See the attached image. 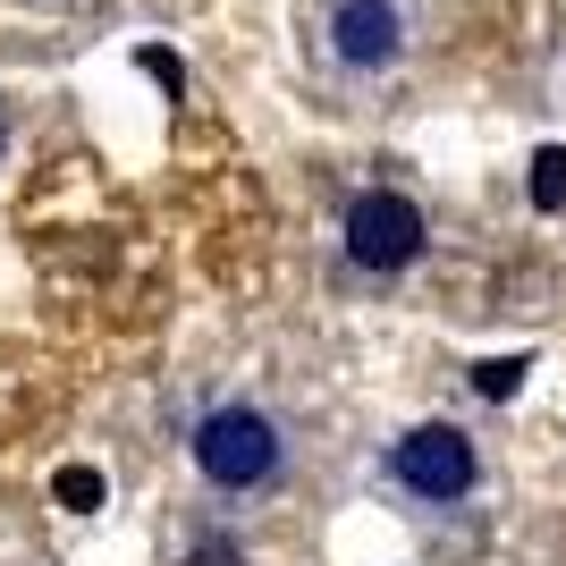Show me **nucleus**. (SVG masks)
Instances as JSON below:
<instances>
[{"mask_svg":"<svg viewBox=\"0 0 566 566\" xmlns=\"http://www.w3.org/2000/svg\"><path fill=\"white\" fill-rule=\"evenodd\" d=\"M187 457L220 499H254L287 473V423L254 398H229V406H212V415H195Z\"/></svg>","mask_w":566,"mask_h":566,"instance_id":"1","label":"nucleus"},{"mask_svg":"<svg viewBox=\"0 0 566 566\" xmlns=\"http://www.w3.org/2000/svg\"><path fill=\"white\" fill-rule=\"evenodd\" d=\"M389 473H398V491L449 507V499H465L473 482H482V457H473V440L457 423H415L398 449H389Z\"/></svg>","mask_w":566,"mask_h":566,"instance_id":"2","label":"nucleus"},{"mask_svg":"<svg viewBox=\"0 0 566 566\" xmlns=\"http://www.w3.org/2000/svg\"><path fill=\"white\" fill-rule=\"evenodd\" d=\"M322 51H331V69H347V76L398 69V60H406V9H398V0H331Z\"/></svg>","mask_w":566,"mask_h":566,"instance_id":"3","label":"nucleus"},{"mask_svg":"<svg viewBox=\"0 0 566 566\" xmlns=\"http://www.w3.org/2000/svg\"><path fill=\"white\" fill-rule=\"evenodd\" d=\"M423 212L406 203V195L373 187V195H355L347 203V229H338V245H347L355 271H406V262L423 254Z\"/></svg>","mask_w":566,"mask_h":566,"instance_id":"4","label":"nucleus"},{"mask_svg":"<svg viewBox=\"0 0 566 566\" xmlns=\"http://www.w3.org/2000/svg\"><path fill=\"white\" fill-rule=\"evenodd\" d=\"M524 195H533V212H566V144H542V153H533Z\"/></svg>","mask_w":566,"mask_h":566,"instance_id":"5","label":"nucleus"},{"mask_svg":"<svg viewBox=\"0 0 566 566\" xmlns=\"http://www.w3.org/2000/svg\"><path fill=\"white\" fill-rule=\"evenodd\" d=\"M102 491H111V482H102L94 465H60V482H51V499H60L69 516H94V507H102Z\"/></svg>","mask_w":566,"mask_h":566,"instance_id":"6","label":"nucleus"},{"mask_svg":"<svg viewBox=\"0 0 566 566\" xmlns=\"http://www.w3.org/2000/svg\"><path fill=\"white\" fill-rule=\"evenodd\" d=\"M524 373H533V355H482V364H473V389H482V398H516Z\"/></svg>","mask_w":566,"mask_h":566,"instance_id":"7","label":"nucleus"},{"mask_svg":"<svg viewBox=\"0 0 566 566\" xmlns=\"http://www.w3.org/2000/svg\"><path fill=\"white\" fill-rule=\"evenodd\" d=\"M187 566H245V549H237L229 533H203V542L187 549Z\"/></svg>","mask_w":566,"mask_h":566,"instance_id":"8","label":"nucleus"},{"mask_svg":"<svg viewBox=\"0 0 566 566\" xmlns=\"http://www.w3.org/2000/svg\"><path fill=\"white\" fill-rule=\"evenodd\" d=\"M144 76H153V85H169V94H187V69H178L169 51H144Z\"/></svg>","mask_w":566,"mask_h":566,"instance_id":"9","label":"nucleus"}]
</instances>
